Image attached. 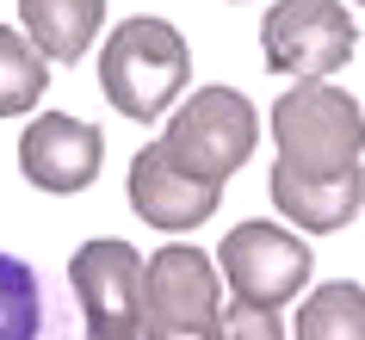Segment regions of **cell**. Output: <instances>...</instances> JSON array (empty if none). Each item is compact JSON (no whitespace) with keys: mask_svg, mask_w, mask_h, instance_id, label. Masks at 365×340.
<instances>
[{"mask_svg":"<svg viewBox=\"0 0 365 340\" xmlns=\"http://www.w3.org/2000/svg\"><path fill=\"white\" fill-rule=\"evenodd\" d=\"M192 81V50L168 19H124L112 38L99 43V87L112 99V112L155 124Z\"/></svg>","mask_w":365,"mask_h":340,"instance_id":"1","label":"cell"},{"mask_svg":"<svg viewBox=\"0 0 365 340\" xmlns=\"http://www.w3.org/2000/svg\"><path fill=\"white\" fill-rule=\"evenodd\" d=\"M272 143H279V168L304 173V180H334V173L359 168L365 112L353 93L328 87V81H297L272 105Z\"/></svg>","mask_w":365,"mask_h":340,"instance_id":"2","label":"cell"},{"mask_svg":"<svg viewBox=\"0 0 365 340\" xmlns=\"http://www.w3.org/2000/svg\"><path fill=\"white\" fill-rule=\"evenodd\" d=\"M217 316H223V279L205 247L168 242L143 260V303H136L143 340H217Z\"/></svg>","mask_w":365,"mask_h":340,"instance_id":"3","label":"cell"},{"mask_svg":"<svg viewBox=\"0 0 365 340\" xmlns=\"http://www.w3.org/2000/svg\"><path fill=\"white\" fill-rule=\"evenodd\" d=\"M254 143H260V118H254L248 93H235V87L186 93V105L168 112V130H161V155L205 186H223L254 155Z\"/></svg>","mask_w":365,"mask_h":340,"instance_id":"4","label":"cell"},{"mask_svg":"<svg viewBox=\"0 0 365 340\" xmlns=\"http://www.w3.org/2000/svg\"><path fill=\"white\" fill-rule=\"evenodd\" d=\"M211 260H217V279L235 291V303H254V309L291 303L316 272L309 242L285 223H235Z\"/></svg>","mask_w":365,"mask_h":340,"instance_id":"5","label":"cell"},{"mask_svg":"<svg viewBox=\"0 0 365 340\" xmlns=\"http://www.w3.org/2000/svg\"><path fill=\"white\" fill-rule=\"evenodd\" d=\"M353 13L341 0H279L260 19V56L272 75H297V81H322L353 56Z\"/></svg>","mask_w":365,"mask_h":340,"instance_id":"6","label":"cell"},{"mask_svg":"<svg viewBox=\"0 0 365 340\" xmlns=\"http://www.w3.org/2000/svg\"><path fill=\"white\" fill-rule=\"evenodd\" d=\"M68 284L81 297L87 334H136V303H143V254L118 235L81 242L68 260Z\"/></svg>","mask_w":365,"mask_h":340,"instance_id":"7","label":"cell"},{"mask_svg":"<svg viewBox=\"0 0 365 340\" xmlns=\"http://www.w3.org/2000/svg\"><path fill=\"white\" fill-rule=\"evenodd\" d=\"M99 161H106V130L87 124V118L68 112H38L19 136V168L38 192H87L99 180Z\"/></svg>","mask_w":365,"mask_h":340,"instance_id":"8","label":"cell"},{"mask_svg":"<svg viewBox=\"0 0 365 340\" xmlns=\"http://www.w3.org/2000/svg\"><path fill=\"white\" fill-rule=\"evenodd\" d=\"M130 210L155 229H198L205 217L223 210V186H205L192 173H180L161 155V143H149L130 161Z\"/></svg>","mask_w":365,"mask_h":340,"instance_id":"9","label":"cell"},{"mask_svg":"<svg viewBox=\"0 0 365 340\" xmlns=\"http://www.w3.org/2000/svg\"><path fill=\"white\" fill-rule=\"evenodd\" d=\"M272 205H279V217L297 229H309V235H328V229H346L353 217H359L365 205V173H334V180H304V173H291L272 161Z\"/></svg>","mask_w":365,"mask_h":340,"instance_id":"10","label":"cell"},{"mask_svg":"<svg viewBox=\"0 0 365 340\" xmlns=\"http://www.w3.org/2000/svg\"><path fill=\"white\" fill-rule=\"evenodd\" d=\"M19 25L43 62H81L106 25V0H19Z\"/></svg>","mask_w":365,"mask_h":340,"instance_id":"11","label":"cell"},{"mask_svg":"<svg viewBox=\"0 0 365 340\" xmlns=\"http://www.w3.org/2000/svg\"><path fill=\"white\" fill-rule=\"evenodd\" d=\"M297 340H365V291L353 279L316 284L297 303Z\"/></svg>","mask_w":365,"mask_h":340,"instance_id":"12","label":"cell"},{"mask_svg":"<svg viewBox=\"0 0 365 340\" xmlns=\"http://www.w3.org/2000/svg\"><path fill=\"white\" fill-rule=\"evenodd\" d=\"M43 284L38 272L13 254H0V340H43Z\"/></svg>","mask_w":365,"mask_h":340,"instance_id":"13","label":"cell"},{"mask_svg":"<svg viewBox=\"0 0 365 340\" xmlns=\"http://www.w3.org/2000/svg\"><path fill=\"white\" fill-rule=\"evenodd\" d=\"M43 81H50V62L25 43V31L0 25V118H19L43 99Z\"/></svg>","mask_w":365,"mask_h":340,"instance_id":"14","label":"cell"},{"mask_svg":"<svg viewBox=\"0 0 365 340\" xmlns=\"http://www.w3.org/2000/svg\"><path fill=\"white\" fill-rule=\"evenodd\" d=\"M217 340H285V321H279V309L235 303V309L217 316Z\"/></svg>","mask_w":365,"mask_h":340,"instance_id":"15","label":"cell"},{"mask_svg":"<svg viewBox=\"0 0 365 340\" xmlns=\"http://www.w3.org/2000/svg\"><path fill=\"white\" fill-rule=\"evenodd\" d=\"M87 340H143V334H87Z\"/></svg>","mask_w":365,"mask_h":340,"instance_id":"16","label":"cell"}]
</instances>
